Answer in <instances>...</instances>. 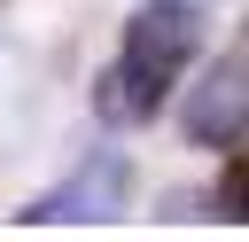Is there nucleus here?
I'll return each instance as SVG.
<instances>
[{"label":"nucleus","instance_id":"obj_1","mask_svg":"<svg viewBox=\"0 0 249 242\" xmlns=\"http://www.w3.org/2000/svg\"><path fill=\"white\" fill-rule=\"evenodd\" d=\"M202 47V8H179V0H148L132 23H124V47L117 62L93 78V109L109 125H140L163 109V86L195 62Z\"/></svg>","mask_w":249,"mask_h":242},{"label":"nucleus","instance_id":"obj_2","mask_svg":"<svg viewBox=\"0 0 249 242\" xmlns=\"http://www.w3.org/2000/svg\"><path fill=\"white\" fill-rule=\"evenodd\" d=\"M124 195H132V164H124V148H93L70 180H54L47 195H31L16 219H23V226H101V219L124 211Z\"/></svg>","mask_w":249,"mask_h":242},{"label":"nucleus","instance_id":"obj_3","mask_svg":"<svg viewBox=\"0 0 249 242\" xmlns=\"http://www.w3.org/2000/svg\"><path fill=\"white\" fill-rule=\"evenodd\" d=\"M179 125H187V141H202V148H233V141L249 133V55L210 62V70L187 86Z\"/></svg>","mask_w":249,"mask_h":242},{"label":"nucleus","instance_id":"obj_4","mask_svg":"<svg viewBox=\"0 0 249 242\" xmlns=\"http://www.w3.org/2000/svg\"><path fill=\"white\" fill-rule=\"evenodd\" d=\"M39 125V62L23 55V39L0 31V156H16Z\"/></svg>","mask_w":249,"mask_h":242},{"label":"nucleus","instance_id":"obj_5","mask_svg":"<svg viewBox=\"0 0 249 242\" xmlns=\"http://www.w3.org/2000/svg\"><path fill=\"white\" fill-rule=\"evenodd\" d=\"M218 203H226L233 219H249V156H233V164H226V180H218Z\"/></svg>","mask_w":249,"mask_h":242},{"label":"nucleus","instance_id":"obj_6","mask_svg":"<svg viewBox=\"0 0 249 242\" xmlns=\"http://www.w3.org/2000/svg\"><path fill=\"white\" fill-rule=\"evenodd\" d=\"M179 8H210V0H179Z\"/></svg>","mask_w":249,"mask_h":242}]
</instances>
